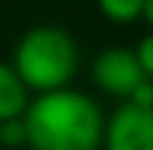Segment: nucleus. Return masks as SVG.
Listing matches in <instances>:
<instances>
[{
    "label": "nucleus",
    "mask_w": 153,
    "mask_h": 150,
    "mask_svg": "<svg viewBox=\"0 0 153 150\" xmlns=\"http://www.w3.org/2000/svg\"><path fill=\"white\" fill-rule=\"evenodd\" d=\"M30 150H97L106 121L88 94L59 88L38 94L24 112Z\"/></svg>",
    "instance_id": "obj_1"
},
{
    "label": "nucleus",
    "mask_w": 153,
    "mask_h": 150,
    "mask_svg": "<svg viewBox=\"0 0 153 150\" xmlns=\"http://www.w3.org/2000/svg\"><path fill=\"white\" fill-rule=\"evenodd\" d=\"M12 68L27 88H36L38 94L59 91L76 71L74 38L59 27H36L18 41Z\"/></svg>",
    "instance_id": "obj_2"
},
{
    "label": "nucleus",
    "mask_w": 153,
    "mask_h": 150,
    "mask_svg": "<svg viewBox=\"0 0 153 150\" xmlns=\"http://www.w3.org/2000/svg\"><path fill=\"white\" fill-rule=\"evenodd\" d=\"M91 76H94L97 88H103L106 94H115V97H124V103L144 82H150L135 59V50H124V47L103 50L91 65Z\"/></svg>",
    "instance_id": "obj_3"
},
{
    "label": "nucleus",
    "mask_w": 153,
    "mask_h": 150,
    "mask_svg": "<svg viewBox=\"0 0 153 150\" xmlns=\"http://www.w3.org/2000/svg\"><path fill=\"white\" fill-rule=\"evenodd\" d=\"M106 150H153V109L121 103L103 130Z\"/></svg>",
    "instance_id": "obj_4"
},
{
    "label": "nucleus",
    "mask_w": 153,
    "mask_h": 150,
    "mask_svg": "<svg viewBox=\"0 0 153 150\" xmlns=\"http://www.w3.org/2000/svg\"><path fill=\"white\" fill-rule=\"evenodd\" d=\"M27 85L21 82L18 71L6 62H0V124L24 118L27 112Z\"/></svg>",
    "instance_id": "obj_5"
},
{
    "label": "nucleus",
    "mask_w": 153,
    "mask_h": 150,
    "mask_svg": "<svg viewBox=\"0 0 153 150\" xmlns=\"http://www.w3.org/2000/svg\"><path fill=\"white\" fill-rule=\"evenodd\" d=\"M97 6L112 24H133L135 18H144V0H97Z\"/></svg>",
    "instance_id": "obj_6"
},
{
    "label": "nucleus",
    "mask_w": 153,
    "mask_h": 150,
    "mask_svg": "<svg viewBox=\"0 0 153 150\" xmlns=\"http://www.w3.org/2000/svg\"><path fill=\"white\" fill-rule=\"evenodd\" d=\"M0 144H6V147H21V144H27L24 118H15V121H3V124H0Z\"/></svg>",
    "instance_id": "obj_7"
},
{
    "label": "nucleus",
    "mask_w": 153,
    "mask_h": 150,
    "mask_svg": "<svg viewBox=\"0 0 153 150\" xmlns=\"http://www.w3.org/2000/svg\"><path fill=\"white\" fill-rule=\"evenodd\" d=\"M135 59H138V65H141L144 76L153 82V33L138 41V47H135Z\"/></svg>",
    "instance_id": "obj_8"
},
{
    "label": "nucleus",
    "mask_w": 153,
    "mask_h": 150,
    "mask_svg": "<svg viewBox=\"0 0 153 150\" xmlns=\"http://www.w3.org/2000/svg\"><path fill=\"white\" fill-rule=\"evenodd\" d=\"M144 18H147V24L153 27V0H144Z\"/></svg>",
    "instance_id": "obj_9"
}]
</instances>
